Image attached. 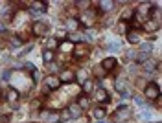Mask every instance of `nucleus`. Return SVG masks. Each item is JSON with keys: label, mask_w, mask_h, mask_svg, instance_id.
Listing matches in <instances>:
<instances>
[{"label": "nucleus", "mask_w": 162, "mask_h": 123, "mask_svg": "<svg viewBox=\"0 0 162 123\" xmlns=\"http://www.w3.org/2000/svg\"><path fill=\"white\" fill-rule=\"evenodd\" d=\"M96 101H100V103H107V101H109L107 90H103V88H98V90H96Z\"/></svg>", "instance_id": "9d476101"}, {"label": "nucleus", "mask_w": 162, "mask_h": 123, "mask_svg": "<svg viewBox=\"0 0 162 123\" xmlns=\"http://www.w3.org/2000/svg\"><path fill=\"white\" fill-rule=\"evenodd\" d=\"M94 72H96V77H100V79H101V77H105V74H107V72L101 68V64H100V66H96Z\"/></svg>", "instance_id": "5701e85b"}, {"label": "nucleus", "mask_w": 162, "mask_h": 123, "mask_svg": "<svg viewBox=\"0 0 162 123\" xmlns=\"http://www.w3.org/2000/svg\"><path fill=\"white\" fill-rule=\"evenodd\" d=\"M20 42H22V39H18V37H11V44H13V46H20Z\"/></svg>", "instance_id": "7c9ffc66"}, {"label": "nucleus", "mask_w": 162, "mask_h": 123, "mask_svg": "<svg viewBox=\"0 0 162 123\" xmlns=\"http://www.w3.org/2000/svg\"><path fill=\"white\" fill-rule=\"evenodd\" d=\"M75 77H78V79H79V83H85V81H87V70H81L78 75H75Z\"/></svg>", "instance_id": "cd10ccee"}, {"label": "nucleus", "mask_w": 162, "mask_h": 123, "mask_svg": "<svg viewBox=\"0 0 162 123\" xmlns=\"http://www.w3.org/2000/svg\"><path fill=\"white\" fill-rule=\"evenodd\" d=\"M127 39H129V42H131V44H136V42H140V31H138V29L129 31V33H127Z\"/></svg>", "instance_id": "f8f14e48"}, {"label": "nucleus", "mask_w": 162, "mask_h": 123, "mask_svg": "<svg viewBox=\"0 0 162 123\" xmlns=\"http://www.w3.org/2000/svg\"><path fill=\"white\" fill-rule=\"evenodd\" d=\"M87 53H89L87 46H74V55H75V57H85Z\"/></svg>", "instance_id": "4468645a"}, {"label": "nucleus", "mask_w": 162, "mask_h": 123, "mask_svg": "<svg viewBox=\"0 0 162 123\" xmlns=\"http://www.w3.org/2000/svg\"><path fill=\"white\" fill-rule=\"evenodd\" d=\"M92 116H94L96 119H103V118H105V110H103V108H94V110H92Z\"/></svg>", "instance_id": "6ab92c4d"}, {"label": "nucleus", "mask_w": 162, "mask_h": 123, "mask_svg": "<svg viewBox=\"0 0 162 123\" xmlns=\"http://www.w3.org/2000/svg\"><path fill=\"white\" fill-rule=\"evenodd\" d=\"M46 44H48V50H50V52H52L53 48H57V46H59V42H57V39H50V41H48Z\"/></svg>", "instance_id": "393cba45"}, {"label": "nucleus", "mask_w": 162, "mask_h": 123, "mask_svg": "<svg viewBox=\"0 0 162 123\" xmlns=\"http://www.w3.org/2000/svg\"><path fill=\"white\" fill-rule=\"evenodd\" d=\"M24 66H26V70H30V72H35V68H33V64H31V63H26Z\"/></svg>", "instance_id": "473e14b6"}, {"label": "nucleus", "mask_w": 162, "mask_h": 123, "mask_svg": "<svg viewBox=\"0 0 162 123\" xmlns=\"http://www.w3.org/2000/svg\"><path fill=\"white\" fill-rule=\"evenodd\" d=\"M11 74H13L11 70H6V72L2 74V79H4V81H7V79H9V77H11Z\"/></svg>", "instance_id": "2f4dec72"}, {"label": "nucleus", "mask_w": 162, "mask_h": 123, "mask_svg": "<svg viewBox=\"0 0 162 123\" xmlns=\"http://www.w3.org/2000/svg\"><path fill=\"white\" fill-rule=\"evenodd\" d=\"M158 22H153V20H147V24H146V29H149V31H155V29H158Z\"/></svg>", "instance_id": "aec40b11"}, {"label": "nucleus", "mask_w": 162, "mask_h": 123, "mask_svg": "<svg viewBox=\"0 0 162 123\" xmlns=\"http://www.w3.org/2000/svg\"><path fill=\"white\" fill-rule=\"evenodd\" d=\"M78 28H79V20L78 18H74V17H70L67 22H64V29H67V31H78Z\"/></svg>", "instance_id": "39448f33"}, {"label": "nucleus", "mask_w": 162, "mask_h": 123, "mask_svg": "<svg viewBox=\"0 0 162 123\" xmlns=\"http://www.w3.org/2000/svg\"><path fill=\"white\" fill-rule=\"evenodd\" d=\"M98 123H107V121H103V119H98Z\"/></svg>", "instance_id": "58836bf2"}, {"label": "nucleus", "mask_w": 162, "mask_h": 123, "mask_svg": "<svg viewBox=\"0 0 162 123\" xmlns=\"http://www.w3.org/2000/svg\"><path fill=\"white\" fill-rule=\"evenodd\" d=\"M46 31H48V26L44 24V22H35V24H33V33L37 37L46 35Z\"/></svg>", "instance_id": "423d86ee"}, {"label": "nucleus", "mask_w": 162, "mask_h": 123, "mask_svg": "<svg viewBox=\"0 0 162 123\" xmlns=\"http://www.w3.org/2000/svg\"><path fill=\"white\" fill-rule=\"evenodd\" d=\"M81 112H83V110L78 107V103H72V105L68 107V114H70V118H79Z\"/></svg>", "instance_id": "9b49d317"}, {"label": "nucleus", "mask_w": 162, "mask_h": 123, "mask_svg": "<svg viewBox=\"0 0 162 123\" xmlns=\"http://www.w3.org/2000/svg\"><path fill=\"white\" fill-rule=\"evenodd\" d=\"M98 6L101 7V11H112L114 9V2H111V0H101Z\"/></svg>", "instance_id": "2eb2a0df"}, {"label": "nucleus", "mask_w": 162, "mask_h": 123, "mask_svg": "<svg viewBox=\"0 0 162 123\" xmlns=\"http://www.w3.org/2000/svg\"><path fill=\"white\" fill-rule=\"evenodd\" d=\"M144 96H146L147 99H157V97L160 96V88H158V85L149 83V85L146 86V90H144Z\"/></svg>", "instance_id": "f03ea898"}, {"label": "nucleus", "mask_w": 162, "mask_h": 123, "mask_svg": "<svg viewBox=\"0 0 162 123\" xmlns=\"http://www.w3.org/2000/svg\"><path fill=\"white\" fill-rule=\"evenodd\" d=\"M114 66H116V59H114V57H107V59L101 61V68H103L105 72H107V70H112Z\"/></svg>", "instance_id": "1a4fd4ad"}, {"label": "nucleus", "mask_w": 162, "mask_h": 123, "mask_svg": "<svg viewBox=\"0 0 162 123\" xmlns=\"http://www.w3.org/2000/svg\"><path fill=\"white\" fill-rule=\"evenodd\" d=\"M59 48H61V52H72L74 50V44L72 42H64V44H61Z\"/></svg>", "instance_id": "4be33fe9"}, {"label": "nucleus", "mask_w": 162, "mask_h": 123, "mask_svg": "<svg viewBox=\"0 0 162 123\" xmlns=\"http://www.w3.org/2000/svg\"><path fill=\"white\" fill-rule=\"evenodd\" d=\"M89 105H90V101H89V97H85V96H81V97H79V101H78V107H79L81 110H85V108H89Z\"/></svg>", "instance_id": "f3484780"}, {"label": "nucleus", "mask_w": 162, "mask_h": 123, "mask_svg": "<svg viewBox=\"0 0 162 123\" xmlns=\"http://www.w3.org/2000/svg\"><path fill=\"white\" fill-rule=\"evenodd\" d=\"M18 92L15 90V88H9V90H7V101L9 103H11L13 107H17V101H18Z\"/></svg>", "instance_id": "6e6552de"}, {"label": "nucleus", "mask_w": 162, "mask_h": 123, "mask_svg": "<svg viewBox=\"0 0 162 123\" xmlns=\"http://www.w3.org/2000/svg\"><path fill=\"white\" fill-rule=\"evenodd\" d=\"M41 107V101H31V108H39Z\"/></svg>", "instance_id": "f704fd0d"}, {"label": "nucleus", "mask_w": 162, "mask_h": 123, "mask_svg": "<svg viewBox=\"0 0 162 123\" xmlns=\"http://www.w3.org/2000/svg\"><path fill=\"white\" fill-rule=\"evenodd\" d=\"M89 4H90V2H85V0H83V2H78V6H79V7H87Z\"/></svg>", "instance_id": "e433bc0d"}, {"label": "nucleus", "mask_w": 162, "mask_h": 123, "mask_svg": "<svg viewBox=\"0 0 162 123\" xmlns=\"http://www.w3.org/2000/svg\"><path fill=\"white\" fill-rule=\"evenodd\" d=\"M151 48H153V46H151V42H144V44H142V46H140V50H142L144 53H147V55H149Z\"/></svg>", "instance_id": "bb28decb"}, {"label": "nucleus", "mask_w": 162, "mask_h": 123, "mask_svg": "<svg viewBox=\"0 0 162 123\" xmlns=\"http://www.w3.org/2000/svg\"><path fill=\"white\" fill-rule=\"evenodd\" d=\"M74 79H75V74L72 70H63L61 75H59V81L61 83H72Z\"/></svg>", "instance_id": "0eeeda50"}, {"label": "nucleus", "mask_w": 162, "mask_h": 123, "mask_svg": "<svg viewBox=\"0 0 162 123\" xmlns=\"http://www.w3.org/2000/svg\"><path fill=\"white\" fill-rule=\"evenodd\" d=\"M135 103H138V105H144V99L136 96V97H135Z\"/></svg>", "instance_id": "c9c22d12"}, {"label": "nucleus", "mask_w": 162, "mask_h": 123, "mask_svg": "<svg viewBox=\"0 0 162 123\" xmlns=\"http://www.w3.org/2000/svg\"><path fill=\"white\" fill-rule=\"evenodd\" d=\"M149 116H151V110L146 108V110H144V118H149Z\"/></svg>", "instance_id": "4c0bfd02"}, {"label": "nucleus", "mask_w": 162, "mask_h": 123, "mask_svg": "<svg viewBox=\"0 0 162 123\" xmlns=\"http://www.w3.org/2000/svg\"><path fill=\"white\" fill-rule=\"evenodd\" d=\"M153 68H155V63L153 61H144V70L146 72H151Z\"/></svg>", "instance_id": "a878e982"}, {"label": "nucleus", "mask_w": 162, "mask_h": 123, "mask_svg": "<svg viewBox=\"0 0 162 123\" xmlns=\"http://www.w3.org/2000/svg\"><path fill=\"white\" fill-rule=\"evenodd\" d=\"M112 118H114V123H124L125 119L131 118V110H129L127 107H120V108H118L116 112H114Z\"/></svg>", "instance_id": "f257e3e1"}, {"label": "nucleus", "mask_w": 162, "mask_h": 123, "mask_svg": "<svg viewBox=\"0 0 162 123\" xmlns=\"http://www.w3.org/2000/svg\"><path fill=\"white\" fill-rule=\"evenodd\" d=\"M81 24L83 26H87V28H90L92 24H94V13H92V11H85V13L81 15Z\"/></svg>", "instance_id": "20e7f679"}, {"label": "nucleus", "mask_w": 162, "mask_h": 123, "mask_svg": "<svg viewBox=\"0 0 162 123\" xmlns=\"http://www.w3.org/2000/svg\"><path fill=\"white\" fill-rule=\"evenodd\" d=\"M92 90H94V83H92L90 79H87V81L83 83V92L89 94V92H92Z\"/></svg>", "instance_id": "a211bd4d"}, {"label": "nucleus", "mask_w": 162, "mask_h": 123, "mask_svg": "<svg viewBox=\"0 0 162 123\" xmlns=\"http://www.w3.org/2000/svg\"><path fill=\"white\" fill-rule=\"evenodd\" d=\"M67 119H70V114H68V110H63L59 114V121H67Z\"/></svg>", "instance_id": "c85d7f7f"}, {"label": "nucleus", "mask_w": 162, "mask_h": 123, "mask_svg": "<svg viewBox=\"0 0 162 123\" xmlns=\"http://www.w3.org/2000/svg\"><path fill=\"white\" fill-rule=\"evenodd\" d=\"M42 59H44V63H50V61H53V52L46 50L44 53H42Z\"/></svg>", "instance_id": "412c9836"}, {"label": "nucleus", "mask_w": 162, "mask_h": 123, "mask_svg": "<svg viewBox=\"0 0 162 123\" xmlns=\"http://www.w3.org/2000/svg\"><path fill=\"white\" fill-rule=\"evenodd\" d=\"M31 77H33V79H35V81H39V77H41V74H39V72L35 70V72H31Z\"/></svg>", "instance_id": "72a5a7b5"}, {"label": "nucleus", "mask_w": 162, "mask_h": 123, "mask_svg": "<svg viewBox=\"0 0 162 123\" xmlns=\"http://www.w3.org/2000/svg\"><path fill=\"white\" fill-rule=\"evenodd\" d=\"M44 11H46V4L44 2H35L33 6H31V13H44Z\"/></svg>", "instance_id": "ddd939ff"}, {"label": "nucleus", "mask_w": 162, "mask_h": 123, "mask_svg": "<svg viewBox=\"0 0 162 123\" xmlns=\"http://www.w3.org/2000/svg\"><path fill=\"white\" fill-rule=\"evenodd\" d=\"M109 50L111 52H118V50H120V42H112L111 46H109Z\"/></svg>", "instance_id": "c756f323"}, {"label": "nucleus", "mask_w": 162, "mask_h": 123, "mask_svg": "<svg viewBox=\"0 0 162 123\" xmlns=\"http://www.w3.org/2000/svg\"><path fill=\"white\" fill-rule=\"evenodd\" d=\"M122 18L124 20H131L133 18V9H125L124 13H122Z\"/></svg>", "instance_id": "b1692460"}, {"label": "nucleus", "mask_w": 162, "mask_h": 123, "mask_svg": "<svg viewBox=\"0 0 162 123\" xmlns=\"http://www.w3.org/2000/svg\"><path fill=\"white\" fill-rule=\"evenodd\" d=\"M114 88L118 92H125V79L124 77H118V79L114 81Z\"/></svg>", "instance_id": "dca6fc26"}, {"label": "nucleus", "mask_w": 162, "mask_h": 123, "mask_svg": "<svg viewBox=\"0 0 162 123\" xmlns=\"http://www.w3.org/2000/svg\"><path fill=\"white\" fill-rule=\"evenodd\" d=\"M44 85H46L48 90H55V88L61 86V81H59V77H55V75H48L44 79Z\"/></svg>", "instance_id": "7ed1b4c3"}]
</instances>
